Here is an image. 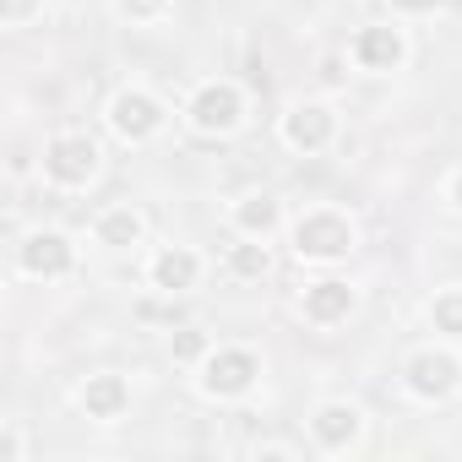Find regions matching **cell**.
I'll list each match as a JSON object with an SVG mask.
<instances>
[{"label": "cell", "instance_id": "obj_1", "mask_svg": "<svg viewBox=\"0 0 462 462\" xmlns=\"http://www.w3.org/2000/svg\"><path fill=\"white\" fill-rule=\"evenodd\" d=\"M289 251L294 262L337 267L359 251V223L343 207H305L300 217H289Z\"/></svg>", "mask_w": 462, "mask_h": 462}, {"label": "cell", "instance_id": "obj_2", "mask_svg": "<svg viewBox=\"0 0 462 462\" xmlns=\"http://www.w3.org/2000/svg\"><path fill=\"white\" fill-rule=\"evenodd\" d=\"M180 120H185L190 136H207V142L235 136V131L245 125V88H240L235 77H207V82H196L190 98L180 104Z\"/></svg>", "mask_w": 462, "mask_h": 462}, {"label": "cell", "instance_id": "obj_3", "mask_svg": "<svg viewBox=\"0 0 462 462\" xmlns=\"http://www.w3.org/2000/svg\"><path fill=\"white\" fill-rule=\"evenodd\" d=\"M262 375H267V365H262L256 348H245V343H217L196 365V392L207 402H245L262 386Z\"/></svg>", "mask_w": 462, "mask_h": 462}, {"label": "cell", "instance_id": "obj_4", "mask_svg": "<svg viewBox=\"0 0 462 462\" xmlns=\"http://www.w3.org/2000/svg\"><path fill=\"white\" fill-rule=\"evenodd\" d=\"M39 174H44L50 190L77 196V190H88L104 174V147L88 131H55L44 142V152H39Z\"/></svg>", "mask_w": 462, "mask_h": 462}, {"label": "cell", "instance_id": "obj_5", "mask_svg": "<svg viewBox=\"0 0 462 462\" xmlns=\"http://www.w3.org/2000/svg\"><path fill=\"white\" fill-rule=\"evenodd\" d=\"M402 392L413 402H446V397H457L462 392V354H457V343L440 337V343L413 348L402 359Z\"/></svg>", "mask_w": 462, "mask_h": 462}, {"label": "cell", "instance_id": "obj_6", "mask_svg": "<svg viewBox=\"0 0 462 462\" xmlns=\"http://www.w3.org/2000/svg\"><path fill=\"white\" fill-rule=\"evenodd\" d=\"M104 120H109V131L125 142V147H147V142H158L163 136V125H169V104L152 93V88H120L109 104H104Z\"/></svg>", "mask_w": 462, "mask_h": 462}, {"label": "cell", "instance_id": "obj_7", "mask_svg": "<svg viewBox=\"0 0 462 462\" xmlns=\"http://www.w3.org/2000/svg\"><path fill=\"white\" fill-rule=\"evenodd\" d=\"M278 142L289 152H300V158H321L337 142V109L327 98H294L278 115Z\"/></svg>", "mask_w": 462, "mask_h": 462}, {"label": "cell", "instance_id": "obj_8", "mask_svg": "<svg viewBox=\"0 0 462 462\" xmlns=\"http://www.w3.org/2000/svg\"><path fill=\"white\" fill-rule=\"evenodd\" d=\"M12 251H17V273L33 283H66L77 273V240L66 228H33Z\"/></svg>", "mask_w": 462, "mask_h": 462}, {"label": "cell", "instance_id": "obj_9", "mask_svg": "<svg viewBox=\"0 0 462 462\" xmlns=\"http://www.w3.org/2000/svg\"><path fill=\"white\" fill-rule=\"evenodd\" d=\"M408 55H413V44H408V28H397V23H365L348 39V66L354 71H370V77L402 71Z\"/></svg>", "mask_w": 462, "mask_h": 462}, {"label": "cell", "instance_id": "obj_10", "mask_svg": "<svg viewBox=\"0 0 462 462\" xmlns=\"http://www.w3.org/2000/svg\"><path fill=\"white\" fill-rule=\"evenodd\" d=\"M359 440H365V408L359 402L327 397L310 408V446L321 457H348V451H359Z\"/></svg>", "mask_w": 462, "mask_h": 462}, {"label": "cell", "instance_id": "obj_11", "mask_svg": "<svg viewBox=\"0 0 462 462\" xmlns=\"http://www.w3.org/2000/svg\"><path fill=\"white\" fill-rule=\"evenodd\" d=\"M294 310H300V321H305V327L332 332V327H343V321L359 310V289H354L348 278H316V283H305V289H300Z\"/></svg>", "mask_w": 462, "mask_h": 462}, {"label": "cell", "instance_id": "obj_12", "mask_svg": "<svg viewBox=\"0 0 462 462\" xmlns=\"http://www.w3.org/2000/svg\"><path fill=\"white\" fill-rule=\"evenodd\" d=\"M201 278H207V262H201V251H190V245H158V251L147 256V289H158L163 300L196 294Z\"/></svg>", "mask_w": 462, "mask_h": 462}, {"label": "cell", "instance_id": "obj_13", "mask_svg": "<svg viewBox=\"0 0 462 462\" xmlns=\"http://www.w3.org/2000/svg\"><path fill=\"white\" fill-rule=\"evenodd\" d=\"M71 397H77V408H82L93 424H115V419L131 413V381L115 375V370H93V375H82Z\"/></svg>", "mask_w": 462, "mask_h": 462}, {"label": "cell", "instance_id": "obj_14", "mask_svg": "<svg viewBox=\"0 0 462 462\" xmlns=\"http://www.w3.org/2000/svg\"><path fill=\"white\" fill-rule=\"evenodd\" d=\"M228 228L245 235V240H273L289 228V217H283V201L273 190H240L228 201Z\"/></svg>", "mask_w": 462, "mask_h": 462}, {"label": "cell", "instance_id": "obj_15", "mask_svg": "<svg viewBox=\"0 0 462 462\" xmlns=\"http://www.w3.org/2000/svg\"><path fill=\"white\" fill-rule=\"evenodd\" d=\"M147 240V212L136 201H109L93 212V245L104 251H136Z\"/></svg>", "mask_w": 462, "mask_h": 462}, {"label": "cell", "instance_id": "obj_16", "mask_svg": "<svg viewBox=\"0 0 462 462\" xmlns=\"http://www.w3.org/2000/svg\"><path fill=\"white\" fill-rule=\"evenodd\" d=\"M273 240H245V235H235V245L223 251V267H228V278H240V283H262L267 273H273V251H267Z\"/></svg>", "mask_w": 462, "mask_h": 462}, {"label": "cell", "instance_id": "obj_17", "mask_svg": "<svg viewBox=\"0 0 462 462\" xmlns=\"http://www.w3.org/2000/svg\"><path fill=\"white\" fill-rule=\"evenodd\" d=\"M430 327L446 343H462V283H446L430 294Z\"/></svg>", "mask_w": 462, "mask_h": 462}, {"label": "cell", "instance_id": "obj_18", "mask_svg": "<svg viewBox=\"0 0 462 462\" xmlns=\"http://www.w3.org/2000/svg\"><path fill=\"white\" fill-rule=\"evenodd\" d=\"M212 348H217V343H212L207 327H174V332H169V359H174V365H190V370H196Z\"/></svg>", "mask_w": 462, "mask_h": 462}, {"label": "cell", "instance_id": "obj_19", "mask_svg": "<svg viewBox=\"0 0 462 462\" xmlns=\"http://www.w3.org/2000/svg\"><path fill=\"white\" fill-rule=\"evenodd\" d=\"M109 6L131 28H158L163 17H174V0H109Z\"/></svg>", "mask_w": 462, "mask_h": 462}, {"label": "cell", "instance_id": "obj_20", "mask_svg": "<svg viewBox=\"0 0 462 462\" xmlns=\"http://www.w3.org/2000/svg\"><path fill=\"white\" fill-rule=\"evenodd\" d=\"M33 17H44V0H0V23H6L12 33L28 28Z\"/></svg>", "mask_w": 462, "mask_h": 462}, {"label": "cell", "instance_id": "obj_21", "mask_svg": "<svg viewBox=\"0 0 462 462\" xmlns=\"http://www.w3.org/2000/svg\"><path fill=\"white\" fill-rule=\"evenodd\" d=\"M28 457V435L17 419H6V430H0V462H23Z\"/></svg>", "mask_w": 462, "mask_h": 462}, {"label": "cell", "instance_id": "obj_22", "mask_svg": "<svg viewBox=\"0 0 462 462\" xmlns=\"http://www.w3.org/2000/svg\"><path fill=\"white\" fill-rule=\"evenodd\" d=\"M392 6V17H435L446 0H386Z\"/></svg>", "mask_w": 462, "mask_h": 462}, {"label": "cell", "instance_id": "obj_23", "mask_svg": "<svg viewBox=\"0 0 462 462\" xmlns=\"http://www.w3.org/2000/svg\"><path fill=\"white\" fill-rule=\"evenodd\" d=\"M256 457H262V462H278V457L289 462V457H300V451H294V446H283V440H267V446H256Z\"/></svg>", "mask_w": 462, "mask_h": 462}, {"label": "cell", "instance_id": "obj_24", "mask_svg": "<svg viewBox=\"0 0 462 462\" xmlns=\"http://www.w3.org/2000/svg\"><path fill=\"white\" fill-rule=\"evenodd\" d=\"M446 201H451V207L462 212V163H457V169L446 174Z\"/></svg>", "mask_w": 462, "mask_h": 462}, {"label": "cell", "instance_id": "obj_25", "mask_svg": "<svg viewBox=\"0 0 462 462\" xmlns=\"http://www.w3.org/2000/svg\"><path fill=\"white\" fill-rule=\"evenodd\" d=\"M343 60H348V55H332V60L321 66V82H327V88H337V82H343Z\"/></svg>", "mask_w": 462, "mask_h": 462}]
</instances>
